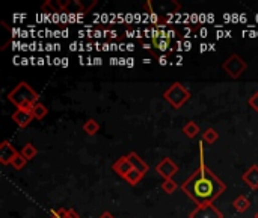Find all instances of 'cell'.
<instances>
[{
  "instance_id": "cell-1",
  "label": "cell",
  "mask_w": 258,
  "mask_h": 218,
  "mask_svg": "<svg viewBox=\"0 0 258 218\" xmlns=\"http://www.w3.org/2000/svg\"><path fill=\"white\" fill-rule=\"evenodd\" d=\"M199 167L193 174H190L181 185V191L196 204L204 206L213 203L216 198H219L225 191L226 185L225 182L214 174L204 161V141L199 144Z\"/></svg>"
},
{
  "instance_id": "cell-2",
  "label": "cell",
  "mask_w": 258,
  "mask_h": 218,
  "mask_svg": "<svg viewBox=\"0 0 258 218\" xmlns=\"http://www.w3.org/2000/svg\"><path fill=\"white\" fill-rule=\"evenodd\" d=\"M38 93L28 84V82H20L16 85L10 93H8V100L17 108V109H26L32 111L34 105L38 103Z\"/></svg>"
},
{
  "instance_id": "cell-3",
  "label": "cell",
  "mask_w": 258,
  "mask_h": 218,
  "mask_svg": "<svg viewBox=\"0 0 258 218\" xmlns=\"http://www.w3.org/2000/svg\"><path fill=\"white\" fill-rule=\"evenodd\" d=\"M192 97L190 91L181 84V82H174L165 93H163V99L174 108V109H181V106H184L189 99Z\"/></svg>"
},
{
  "instance_id": "cell-4",
  "label": "cell",
  "mask_w": 258,
  "mask_h": 218,
  "mask_svg": "<svg viewBox=\"0 0 258 218\" xmlns=\"http://www.w3.org/2000/svg\"><path fill=\"white\" fill-rule=\"evenodd\" d=\"M222 68H223V71H225L229 78L238 79V78L247 70V64H246V61H244L241 56H238L237 53H232L231 56H228V58L223 61Z\"/></svg>"
},
{
  "instance_id": "cell-5",
  "label": "cell",
  "mask_w": 258,
  "mask_h": 218,
  "mask_svg": "<svg viewBox=\"0 0 258 218\" xmlns=\"http://www.w3.org/2000/svg\"><path fill=\"white\" fill-rule=\"evenodd\" d=\"M189 218H225L222 210H219L213 203L204 204V206H196L190 213Z\"/></svg>"
},
{
  "instance_id": "cell-6",
  "label": "cell",
  "mask_w": 258,
  "mask_h": 218,
  "mask_svg": "<svg viewBox=\"0 0 258 218\" xmlns=\"http://www.w3.org/2000/svg\"><path fill=\"white\" fill-rule=\"evenodd\" d=\"M156 171L157 174H160L165 180L166 179H172L177 171H178V165L171 159V158H163L157 165H156Z\"/></svg>"
},
{
  "instance_id": "cell-7",
  "label": "cell",
  "mask_w": 258,
  "mask_h": 218,
  "mask_svg": "<svg viewBox=\"0 0 258 218\" xmlns=\"http://www.w3.org/2000/svg\"><path fill=\"white\" fill-rule=\"evenodd\" d=\"M20 152L8 141H2V144H0V164L2 165H11L13 159L19 155Z\"/></svg>"
},
{
  "instance_id": "cell-8",
  "label": "cell",
  "mask_w": 258,
  "mask_h": 218,
  "mask_svg": "<svg viewBox=\"0 0 258 218\" xmlns=\"http://www.w3.org/2000/svg\"><path fill=\"white\" fill-rule=\"evenodd\" d=\"M11 118H13V121H14L19 127H22V129L28 127V126L35 120L34 115H32V111H26V109H16Z\"/></svg>"
},
{
  "instance_id": "cell-9",
  "label": "cell",
  "mask_w": 258,
  "mask_h": 218,
  "mask_svg": "<svg viewBox=\"0 0 258 218\" xmlns=\"http://www.w3.org/2000/svg\"><path fill=\"white\" fill-rule=\"evenodd\" d=\"M241 180H243L250 189H253V191L258 189V165L253 164L252 167H249V168L243 173Z\"/></svg>"
},
{
  "instance_id": "cell-10",
  "label": "cell",
  "mask_w": 258,
  "mask_h": 218,
  "mask_svg": "<svg viewBox=\"0 0 258 218\" xmlns=\"http://www.w3.org/2000/svg\"><path fill=\"white\" fill-rule=\"evenodd\" d=\"M112 170L118 174V176H121L122 179L133 170V167L130 165V162H128V159H127V155L125 156H121V158H118L115 162H113V165H112Z\"/></svg>"
},
{
  "instance_id": "cell-11",
  "label": "cell",
  "mask_w": 258,
  "mask_h": 218,
  "mask_svg": "<svg viewBox=\"0 0 258 218\" xmlns=\"http://www.w3.org/2000/svg\"><path fill=\"white\" fill-rule=\"evenodd\" d=\"M127 159H128V162H130V165L133 167V170H138V171H141L144 176L147 174V171L150 170V167H148V164L136 153V152H130L128 155H127Z\"/></svg>"
},
{
  "instance_id": "cell-12",
  "label": "cell",
  "mask_w": 258,
  "mask_h": 218,
  "mask_svg": "<svg viewBox=\"0 0 258 218\" xmlns=\"http://www.w3.org/2000/svg\"><path fill=\"white\" fill-rule=\"evenodd\" d=\"M232 206H234V209H235L237 212L244 213V212L250 207V201H249V198H247L246 195H238V197L234 198Z\"/></svg>"
},
{
  "instance_id": "cell-13",
  "label": "cell",
  "mask_w": 258,
  "mask_h": 218,
  "mask_svg": "<svg viewBox=\"0 0 258 218\" xmlns=\"http://www.w3.org/2000/svg\"><path fill=\"white\" fill-rule=\"evenodd\" d=\"M98 130H100V123H98L97 120L89 118V120L85 121V124H83V132H85L86 135L94 136V135L98 133Z\"/></svg>"
},
{
  "instance_id": "cell-14",
  "label": "cell",
  "mask_w": 258,
  "mask_h": 218,
  "mask_svg": "<svg viewBox=\"0 0 258 218\" xmlns=\"http://www.w3.org/2000/svg\"><path fill=\"white\" fill-rule=\"evenodd\" d=\"M153 47L157 49V52H160V53H166L168 50H171V40L153 38Z\"/></svg>"
},
{
  "instance_id": "cell-15",
  "label": "cell",
  "mask_w": 258,
  "mask_h": 218,
  "mask_svg": "<svg viewBox=\"0 0 258 218\" xmlns=\"http://www.w3.org/2000/svg\"><path fill=\"white\" fill-rule=\"evenodd\" d=\"M183 133H184L187 138L193 139V138L199 133V126H198L195 121H187V123L183 126Z\"/></svg>"
},
{
  "instance_id": "cell-16",
  "label": "cell",
  "mask_w": 258,
  "mask_h": 218,
  "mask_svg": "<svg viewBox=\"0 0 258 218\" xmlns=\"http://www.w3.org/2000/svg\"><path fill=\"white\" fill-rule=\"evenodd\" d=\"M47 114H49V109L46 108V105H43V103H37V105H34V108H32V115H34V118L35 120H43V118H46L47 117Z\"/></svg>"
},
{
  "instance_id": "cell-17",
  "label": "cell",
  "mask_w": 258,
  "mask_h": 218,
  "mask_svg": "<svg viewBox=\"0 0 258 218\" xmlns=\"http://www.w3.org/2000/svg\"><path fill=\"white\" fill-rule=\"evenodd\" d=\"M20 153L28 159V161H32L35 156H37V153H38V150H37V147L32 144V142H28V144H25L23 147H22V150H20Z\"/></svg>"
},
{
  "instance_id": "cell-18",
  "label": "cell",
  "mask_w": 258,
  "mask_h": 218,
  "mask_svg": "<svg viewBox=\"0 0 258 218\" xmlns=\"http://www.w3.org/2000/svg\"><path fill=\"white\" fill-rule=\"evenodd\" d=\"M142 177H144V174H142L141 171H138V170H132V171L124 177V180H125L130 186H136V185L142 180Z\"/></svg>"
},
{
  "instance_id": "cell-19",
  "label": "cell",
  "mask_w": 258,
  "mask_h": 218,
  "mask_svg": "<svg viewBox=\"0 0 258 218\" xmlns=\"http://www.w3.org/2000/svg\"><path fill=\"white\" fill-rule=\"evenodd\" d=\"M217 139H219V133H217V130L213 129V127L205 129V132L202 133V141L207 142V144H214Z\"/></svg>"
},
{
  "instance_id": "cell-20",
  "label": "cell",
  "mask_w": 258,
  "mask_h": 218,
  "mask_svg": "<svg viewBox=\"0 0 258 218\" xmlns=\"http://www.w3.org/2000/svg\"><path fill=\"white\" fill-rule=\"evenodd\" d=\"M162 189H163L166 194H174V192L178 189V183H177L174 179H166V180H163V183H162Z\"/></svg>"
},
{
  "instance_id": "cell-21",
  "label": "cell",
  "mask_w": 258,
  "mask_h": 218,
  "mask_svg": "<svg viewBox=\"0 0 258 218\" xmlns=\"http://www.w3.org/2000/svg\"><path fill=\"white\" fill-rule=\"evenodd\" d=\"M29 161L22 155V153H19L14 159H13V162H11V165H13V168L14 170H23L25 167H26V164H28Z\"/></svg>"
},
{
  "instance_id": "cell-22",
  "label": "cell",
  "mask_w": 258,
  "mask_h": 218,
  "mask_svg": "<svg viewBox=\"0 0 258 218\" xmlns=\"http://www.w3.org/2000/svg\"><path fill=\"white\" fill-rule=\"evenodd\" d=\"M247 103H249V106H250V108L258 114V90H256V93H255L252 97H249Z\"/></svg>"
},
{
  "instance_id": "cell-23",
  "label": "cell",
  "mask_w": 258,
  "mask_h": 218,
  "mask_svg": "<svg viewBox=\"0 0 258 218\" xmlns=\"http://www.w3.org/2000/svg\"><path fill=\"white\" fill-rule=\"evenodd\" d=\"M62 212H64V216L65 218H80V215L74 209H65V207H62Z\"/></svg>"
},
{
  "instance_id": "cell-24",
  "label": "cell",
  "mask_w": 258,
  "mask_h": 218,
  "mask_svg": "<svg viewBox=\"0 0 258 218\" xmlns=\"http://www.w3.org/2000/svg\"><path fill=\"white\" fill-rule=\"evenodd\" d=\"M50 218H65L64 216V212H62V207L61 209H53L50 212Z\"/></svg>"
},
{
  "instance_id": "cell-25",
  "label": "cell",
  "mask_w": 258,
  "mask_h": 218,
  "mask_svg": "<svg viewBox=\"0 0 258 218\" xmlns=\"http://www.w3.org/2000/svg\"><path fill=\"white\" fill-rule=\"evenodd\" d=\"M157 61H159V64H160V65H162V67H163V65H166V64H168V58H166V55H160V56H159V59H157Z\"/></svg>"
},
{
  "instance_id": "cell-26",
  "label": "cell",
  "mask_w": 258,
  "mask_h": 218,
  "mask_svg": "<svg viewBox=\"0 0 258 218\" xmlns=\"http://www.w3.org/2000/svg\"><path fill=\"white\" fill-rule=\"evenodd\" d=\"M166 37H168V40L175 38V37H177V32H175L174 29H168V31H166Z\"/></svg>"
},
{
  "instance_id": "cell-27",
  "label": "cell",
  "mask_w": 258,
  "mask_h": 218,
  "mask_svg": "<svg viewBox=\"0 0 258 218\" xmlns=\"http://www.w3.org/2000/svg\"><path fill=\"white\" fill-rule=\"evenodd\" d=\"M142 49H144L145 52H148V53H153V46H151V44H145V43H144V44H142ZM153 55H154V53H153ZM154 56H156V55H154Z\"/></svg>"
},
{
  "instance_id": "cell-28",
  "label": "cell",
  "mask_w": 258,
  "mask_h": 218,
  "mask_svg": "<svg viewBox=\"0 0 258 218\" xmlns=\"http://www.w3.org/2000/svg\"><path fill=\"white\" fill-rule=\"evenodd\" d=\"M100 218H115V216H113V213H110V212H103V213L100 215Z\"/></svg>"
},
{
  "instance_id": "cell-29",
  "label": "cell",
  "mask_w": 258,
  "mask_h": 218,
  "mask_svg": "<svg viewBox=\"0 0 258 218\" xmlns=\"http://www.w3.org/2000/svg\"><path fill=\"white\" fill-rule=\"evenodd\" d=\"M207 34H208V32H207V29H201V37H202V38H205V37H207Z\"/></svg>"
},
{
  "instance_id": "cell-30",
  "label": "cell",
  "mask_w": 258,
  "mask_h": 218,
  "mask_svg": "<svg viewBox=\"0 0 258 218\" xmlns=\"http://www.w3.org/2000/svg\"><path fill=\"white\" fill-rule=\"evenodd\" d=\"M255 218H258V210H256V213H255Z\"/></svg>"
}]
</instances>
